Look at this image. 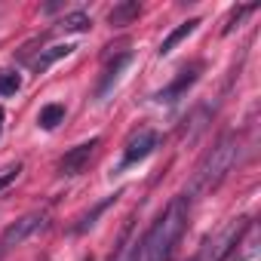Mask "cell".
Segmentation results:
<instances>
[{"instance_id":"cell-19","label":"cell","mask_w":261,"mask_h":261,"mask_svg":"<svg viewBox=\"0 0 261 261\" xmlns=\"http://www.w3.org/2000/svg\"><path fill=\"white\" fill-rule=\"evenodd\" d=\"M0 120H4V111H0Z\"/></svg>"},{"instance_id":"cell-7","label":"cell","mask_w":261,"mask_h":261,"mask_svg":"<svg viewBox=\"0 0 261 261\" xmlns=\"http://www.w3.org/2000/svg\"><path fill=\"white\" fill-rule=\"evenodd\" d=\"M95 145H98V139H89V142H83V145L71 148V151L65 154L62 166H59V169H62V175H80V172H83V166L89 163V157H92Z\"/></svg>"},{"instance_id":"cell-4","label":"cell","mask_w":261,"mask_h":261,"mask_svg":"<svg viewBox=\"0 0 261 261\" xmlns=\"http://www.w3.org/2000/svg\"><path fill=\"white\" fill-rule=\"evenodd\" d=\"M200 71H203V62H194V65H188V68H181L178 71V77L169 83V86H163L154 98L160 101V105H175L194 83H197V77H200Z\"/></svg>"},{"instance_id":"cell-3","label":"cell","mask_w":261,"mask_h":261,"mask_svg":"<svg viewBox=\"0 0 261 261\" xmlns=\"http://www.w3.org/2000/svg\"><path fill=\"white\" fill-rule=\"evenodd\" d=\"M249 230V218H237L230 227H224L218 237H212L191 261H224L230 252H233V246L243 240V233Z\"/></svg>"},{"instance_id":"cell-10","label":"cell","mask_w":261,"mask_h":261,"mask_svg":"<svg viewBox=\"0 0 261 261\" xmlns=\"http://www.w3.org/2000/svg\"><path fill=\"white\" fill-rule=\"evenodd\" d=\"M197 25H200V19H188V22H181V25H178V28H175L163 43H160V49H157V53H160V56H169V53H172L185 37H191V34L197 31Z\"/></svg>"},{"instance_id":"cell-12","label":"cell","mask_w":261,"mask_h":261,"mask_svg":"<svg viewBox=\"0 0 261 261\" xmlns=\"http://www.w3.org/2000/svg\"><path fill=\"white\" fill-rule=\"evenodd\" d=\"M129 65V53H123V56H117L108 68H105V77H101V86H98V98H105L108 92H111V86L117 83V77H120V71Z\"/></svg>"},{"instance_id":"cell-14","label":"cell","mask_w":261,"mask_h":261,"mask_svg":"<svg viewBox=\"0 0 261 261\" xmlns=\"http://www.w3.org/2000/svg\"><path fill=\"white\" fill-rule=\"evenodd\" d=\"M89 25H92V19L86 13H68L62 19V28L71 31V34H83V31H89Z\"/></svg>"},{"instance_id":"cell-5","label":"cell","mask_w":261,"mask_h":261,"mask_svg":"<svg viewBox=\"0 0 261 261\" xmlns=\"http://www.w3.org/2000/svg\"><path fill=\"white\" fill-rule=\"evenodd\" d=\"M46 227V215L43 212H31V215H25V218H19L16 224H10L7 230H4V240H0V246H19V243H25L31 233H37V230H43Z\"/></svg>"},{"instance_id":"cell-2","label":"cell","mask_w":261,"mask_h":261,"mask_svg":"<svg viewBox=\"0 0 261 261\" xmlns=\"http://www.w3.org/2000/svg\"><path fill=\"white\" fill-rule=\"evenodd\" d=\"M188 224V203L181 197H175L166 212L154 221V227L145 233V258L148 261H169L175 252V243L181 240Z\"/></svg>"},{"instance_id":"cell-1","label":"cell","mask_w":261,"mask_h":261,"mask_svg":"<svg viewBox=\"0 0 261 261\" xmlns=\"http://www.w3.org/2000/svg\"><path fill=\"white\" fill-rule=\"evenodd\" d=\"M237 157H240V139H237L233 133H227V136L218 139V145L200 160V166H197V172H194V178H191V185H188V194H185L181 200L188 203V200H197V197H206L209 191H215V188L227 178V172L233 169Z\"/></svg>"},{"instance_id":"cell-13","label":"cell","mask_w":261,"mask_h":261,"mask_svg":"<svg viewBox=\"0 0 261 261\" xmlns=\"http://www.w3.org/2000/svg\"><path fill=\"white\" fill-rule=\"evenodd\" d=\"M62 120H65V105H46V108H40V114H37V123H40L43 129H56Z\"/></svg>"},{"instance_id":"cell-11","label":"cell","mask_w":261,"mask_h":261,"mask_svg":"<svg viewBox=\"0 0 261 261\" xmlns=\"http://www.w3.org/2000/svg\"><path fill=\"white\" fill-rule=\"evenodd\" d=\"M120 194H123V191H117V194L105 197V200H101V203H95V206H92V209H89L86 215H80V221L74 224V233H86V230H89V227L95 224V218H98V215H101V212H105L108 206H114V203H117V197H120Z\"/></svg>"},{"instance_id":"cell-16","label":"cell","mask_w":261,"mask_h":261,"mask_svg":"<svg viewBox=\"0 0 261 261\" xmlns=\"http://www.w3.org/2000/svg\"><path fill=\"white\" fill-rule=\"evenodd\" d=\"M142 258H145V240H136L133 246L126 249V255L120 261H142Z\"/></svg>"},{"instance_id":"cell-17","label":"cell","mask_w":261,"mask_h":261,"mask_svg":"<svg viewBox=\"0 0 261 261\" xmlns=\"http://www.w3.org/2000/svg\"><path fill=\"white\" fill-rule=\"evenodd\" d=\"M252 10H255V7H240V10H233V13H230V19H227V25H224V34H230V31H233V25H237L246 13H252Z\"/></svg>"},{"instance_id":"cell-9","label":"cell","mask_w":261,"mask_h":261,"mask_svg":"<svg viewBox=\"0 0 261 261\" xmlns=\"http://www.w3.org/2000/svg\"><path fill=\"white\" fill-rule=\"evenodd\" d=\"M71 53H74V46H71V43H59V46H49V49H43V53H40V56L31 62V68H34L37 74H43L49 65H56L59 59H65V56H71Z\"/></svg>"},{"instance_id":"cell-6","label":"cell","mask_w":261,"mask_h":261,"mask_svg":"<svg viewBox=\"0 0 261 261\" xmlns=\"http://www.w3.org/2000/svg\"><path fill=\"white\" fill-rule=\"evenodd\" d=\"M160 145V136L154 133V129H142L139 136H133L126 142V154H123V166H129V163H139V160H145L148 154H154V148Z\"/></svg>"},{"instance_id":"cell-8","label":"cell","mask_w":261,"mask_h":261,"mask_svg":"<svg viewBox=\"0 0 261 261\" xmlns=\"http://www.w3.org/2000/svg\"><path fill=\"white\" fill-rule=\"evenodd\" d=\"M139 13H142L139 0H123V4H117L108 13V22H111V28H123V25H129L133 19H139Z\"/></svg>"},{"instance_id":"cell-18","label":"cell","mask_w":261,"mask_h":261,"mask_svg":"<svg viewBox=\"0 0 261 261\" xmlns=\"http://www.w3.org/2000/svg\"><path fill=\"white\" fill-rule=\"evenodd\" d=\"M16 175H19V166H10V169H7L4 175H0V191H4V188H7L10 181H16Z\"/></svg>"},{"instance_id":"cell-20","label":"cell","mask_w":261,"mask_h":261,"mask_svg":"<svg viewBox=\"0 0 261 261\" xmlns=\"http://www.w3.org/2000/svg\"><path fill=\"white\" fill-rule=\"evenodd\" d=\"M0 255H4V246H0Z\"/></svg>"},{"instance_id":"cell-15","label":"cell","mask_w":261,"mask_h":261,"mask_svg":"<svg viewBox=\"0 0 261 261\" xmlns=\"http://www.w3.org/2000/svg\"><path fill=\"white\" fill-rule=\"evenodd\" d=\"M22 89L19 71H0V95H16Z\"/></svg>"}]
</instances>
